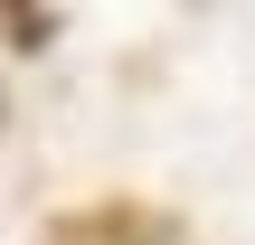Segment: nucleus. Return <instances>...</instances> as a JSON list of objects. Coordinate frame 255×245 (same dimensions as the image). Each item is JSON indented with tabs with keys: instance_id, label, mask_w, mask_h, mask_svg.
I'll use <instances>...</instances> for the list:
<instances>
[{
	"instance_id": "nucleus-1",
	"label": "nucleus",
	"mask_w": 255,
	"mask_h": 245,
	"mask_svg": "<svg viewBox=\"0 0 255 245\" xmlns=\"http://www.w3.org/2000/svg\"><path fill=\"white\" fill-rule=\"evenodd\" d=\"M0 19H9V47H47V9L38 0H0Z\"/></svg>"
}]
</instances>
